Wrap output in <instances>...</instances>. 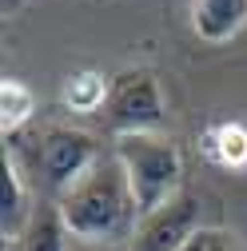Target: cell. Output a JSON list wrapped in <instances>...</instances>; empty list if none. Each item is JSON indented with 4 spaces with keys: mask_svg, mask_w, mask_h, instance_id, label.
Returning <instances> with one entry per match:
<instances>
[{
    "mask_svg": "<svg viewBox=\"0 0 247 251\" xmlns=\"http://www.w3.org/2000/svg\"><path fill=\"white\" fill-rule=\"evenodd\" d=\"M64 227L80 243H124L128 247L136 224H140V207L132 196L128 172H124L120 155H100L64 196L56 200Z\"/></svg>",
    "mask_w": 247,
    "mask_h": 251,
    "instance_id": "1",
    "label": "cell"
},
{
    "mask_svg": "<svg viewBox=\"0 0 247 251\" xmlns=\"http://www.w3.org/2000/svg\"><path fill=\"white\" fill-rule=\"evenodd\" d=\"M20 251H72V235L56 203H40L20 235Z\"/></svg>",
    "mask_w": 247,
    "mask_h": 251,
    "instance_id": "8",
    "label": "cell"
},
{
    "mask_svg": "<svg viewBox=\"0 0 247 251\" xmlns=\"http://www.w3.org/2000/svg\"><path fill=\"white\" fill-rule=\"evenodd\" d=\"M104 124L116 136H144V132H164L168 104L156 72L128 68L108 80V100H104Z\"/></svg>",
    "mask_w": 247,
    "mask_h": 251,
    "instance_id": "3",
    "label": "cell"
},
{
    "mask_svg": "<svg viewBox=\"0 0 247 251\" xmlns=\"http://www.w3.org/2000/svg\"><path fill=\"white\" fill-rule=\"evenodd\" d=\"M211 239H215V231H207V227H203V231H196L188 243H183L179 251H211Z\"/></svg>",
    "mask_w": 247,
    "mask_h": 251,
    "instance_id": "11",
    "label": "cell"
},
{
    "mask_svg": "<svg viewBox=\"0 0 247 251\" xmlns=\"http://www.w3.org/2000/svg\"><path fill=\"white\" fill-rule=\"evenodd\" d=\"M100 155V144L80 128H44L36 140V176L48 192L64 196Z\"/></svg>",
    "mask_w": 247,
    "mask_h": 251,
    "instance_id": "4",
    "label": "cell"
},
{
    "mask_svg": "<svg viewBox=\"0 0 247 251\" xmlns=\"http://www.w3.org/2000/svg\"><path fill=\"white\" fill-rule=\"evenodd\" d=\"M116 155L128 172L132 196L140 207V219L168 207L183 183V160L172 136L164 132H144V136H116Z\"/></svg>",
    "mask_w": 247,
    "mask_h": 251,
    "instance_id": "2",
    "label": "cell"
},
{
    "mask_svg": "<svg viewBox=\"0 0 247 251\" xmlns=\"http://www.w3.org/2000/svg\"><path fill=\"white\" fill-rule=\"evenodd\" d=\"M28 108H32V96H28L16 80H8L4 84V128H20V120L28 116Z\"/></svg>",
    "mask_w": 247,
    "mask_h": 251,
    "instance_id": "10",
    "label": "cell"
},
{
    "mask_svg": "<svg viewBox=\"0 0 247 251\" xmlns=\"http://www.w3.org/2000/svg\"><path fill=\"white\" fill-rule=\"evenodd\" d=\"M104 100H108V84L104 80H96V76H72V84H68V104L72 108L92 112V108H104Z\"/></svg>",
    "mask_w": 247,
    "mask_h": 251,
    "instance_id": "9",
    "label": "cell"
},
{
    "mask_svg": "<svg viewBox=\"0 0 247 251\" xmlns=\"http://www.w3.org/2000/svg\"><path fill=\"white\" fill-rule=\"evenodd\" d=\"M247 24V0H192V28L203 44H227Z\"/></svg>",
    "mask_w": 247,
    "mask_h": 251,
    "instance_id": "6",
    "label": "cell"
},
{
    "mask_svg": "<svg viewBox=\"0 0 247 251\" xmlns=\"http://www.w3.org/2000/svg\"><path fill=\"white\" fill-rule=\"evenodd\" d=\"M211 251H235V247H231L223 235H215V239H211Z\"/></svg>",
    "mask_w": 247,
    "mask_h": 251,
    "instance_id": "13",
    "label": "cell"
},
{
    "mask_svg": "<svg viewBox=\"0 0 247 251\" xmlns=\"http://www.w3.org/2000/svg\"><path fill=\"white\" fill-rule=\"evenodd\" d=\"M72 251H128L124 243H80V239H72Z\"/></svg>",
    "mask_w": 247,
    "mask_h": 251,
    "instance_id": "12",
    "label": "cell"
},
{
    "mask_svg": "<svg viewBox=\"0 0 247 251\" xmlns=\"http://www.w3.org/2000/svg\"><path fill=\"white\" fill-rule=\"evenodd\" d=\"M36 207H28V187H24V176L16 168V160L4 155V179H0V227H4V239L8 235H24L28 219H32Z\"/></svg>",
    "mask_w": 247,
    "mask_h": 251,
    "instance_id": "7",
    "label": "cell"
},
{
    "mask_svg": "<svg viewBox=\"0 0 247 251\" xmlns=\"http://www.w3.org/2000/svg\"><path fill=\"white\" fill-rule=\"evenodd\" d=\"M196 231H203L199 227V200L183 192L168 207L140 219L132 239H128V251H179Z\"/></svg>",
    "mask_w": 247,
    "mask_h": 251,
    "instance_id": "5",
    "label": "cell"
}]
</instances>
